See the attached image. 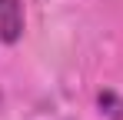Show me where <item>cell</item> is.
<instances>
[{
  "mask_svg": "<svg viewBox=\"0 0 123 120\" xmlns=\"http://www.w3.org/2000/svg\"><path fill=\"white\" fill-rule=\"evenodd\" d=\"M23 37V0H0V40L17 43Z\"/></svg>",
  "mask_w": 123,
  "mask_h": 120,
  "instance_id": "cell-1",
  "label": "cell"
}]
</instances>
